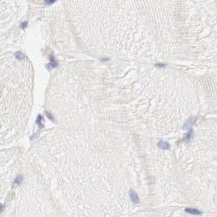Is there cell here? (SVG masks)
<instances>
[{
	"mask_svg": "<svg viewBox=\"0 0 217 217\" xmlns=\"http://www.w3.org/2000/svg\"><path fill=\"white\" fill-rule=\"evenodd\" d=\"M158 145H159V146L160 147V148L164 149V150H167V149H168L169 147H170L168 143H167V142H160Z\"/></svg>",
	"mask_w": 217,
	"mask_h": 217,
	"instance_id": "cell-1",
	"label": "cell"
},
{
	"mask_svg": "<svg viewBox=\"0 0 217 217\" xmlns=\"http://www.w3.org/2000/svg\"><path fill=\"white\" fill-rule=\"evenodd\" d=\"M194 120H195V119H194V118L190 119V120H189V121L187 122V124H186L185 125V127H184V128H187V129H189V130H190V128H191V125H192V124H193V123L194 122Z\"/></svg>",
	"mask_w": 217,
	"mask_h": 217,
	"instance_id": "cell-2",
	"label": "cell"
},
{
	"mask_svg": "<svg viewBox=\"0 0 217 217\" xmlns=\"http://www.w3.org/2000/svg\"><path fill=\"white\" fill-rule=\"evenodd\" d=\"M131 196H132L133 200H134L135 202L138 201V196H137V194L134 191H131Z\"/></svg>",
	"mask_w": 217,
	"mask_h": 217,
	"instance_id": "cell-3",
	"label": "cell"
},
{
	"mask_svg": "<svg viewBox=\"0 0 217 217\" xmlns=\"http://www.w3.org/2000/svg\"><path fill=\"white\" fill-rule=\"evenodd\" d=\"M191 134H192L191 131H189V132L187 134H186V136H185V140H186V141H188V140H189V139L190 138V137H191Z\"/></svg>",
	"mask_w": 217,
	"mask_h": 217,
	"instance_id": "cell-4",
	"label": "cell"
},
{
	"mask_svg": "<svg viewBox=\"0 0 217 217\" xmlns=\"http://www.w3.org/2000/svg\"><path fill=\"white\" fill-rule=\"evenodd\" d=\"M3 208V205H0V211H1Z\"/></svg>",
	"mask_w": 217,
	"mask_h": 217,
	"instance_id": "cell-5",
	"label": "cell"
}]
</instances>
